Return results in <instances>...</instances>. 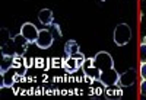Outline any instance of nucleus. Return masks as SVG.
<instances>
[{"label": "nucleus", "mask_w": 146, "mask_h": 100, "mask_svg": "<svg viewBox=\"0 0 146 100\" xmlns=\"http://www.w3.org/2000/svg\"><path fill=\"white\" fill-rule=\"evenodd\" d=\"M139 55H140V62H146V41H143L139 46Z\"/></svg>", "instance_id": "f8f14e48"}, {"label": "nucleus", "mask_w": 146, "mask_h": 100, "mask_svg": "<svg viewBox=\"0 0 146 100\" xmlns=\"http://www.w3.org/2000/svg\"><path fill=\"white\" fill-rule=\"evenodd\" d=\"M38 20L44 25V26L53 25V12L50 9H41L40 13H38Z\"/></svg>", "instance_id": "1a4fd4ad"}, {"label": "nucleus", "mask_w": 146, "mask_h": 100, "mask_svg": "<svg viewBox=\"0 0 146 100\" xmlns=\"http://www.w3.org/2000/svg\"><path fill=\"white\" fill-rule=\"evenodd\" d=\"M94 65L100 71V83L105 87L110 86H117L120 74L114 68V59L111 54L107 51H100L94 58H92Z\"/></svg>", "instance_id": "f257e3e1"}, {"label": "nucleus", "mask_w": 146, "mask_h": 100, "mask_svg": "<svg viewBox=\"0 0 146 100\" xmlns=\"http://www.w3.org/2000/svg\"><path fill=\"white\" fill-rule=\"evenodd\" d=\"M53 41H54L53 33L48 31V29H41L40 33H38V38H36L35 45L38 46V48H41V49H48V48L53 45Z\"/></svg>", "instance_id": "0eeeda50"}, {"label": "nucleus", "mask_w": 146, "mask_h": 100, "mask_svg": "<svg viewBox=\"0 0 146 100\" xmlns=\"http://www.w3.org/2000/svg\"><path fill=\"white\" fill-rule=\"evenodd\" d=\"M38 33H40V31L36 29V26H35L34 23H31V22H25V23L22 25V28H21V35H22L29 44H35V42H36Z\"/></svg>", "instance_id": "39448f33"}, {"label": "nucleus", "mask_w": 146, "mask_h": 100, "mask_svg": "<svg viewBox=\"0 0 146 100\" xmlns=\"http://www.w3.org/2000/svg\"><path fill=\"white\" fill-rule=\"evenodd\" d=\"M140 77L142 80H146V62H140Z\"/></svg>", "instance_id": "ddd939ff"}, {"label": "nucleus", "mask_w": 146, "mask_h": 100, "mask_svg": "<svg viewBox=\"0 0 146 100\" xmlns=\"http://www.w3.org/2000/svg\"><path fill=\"white\" fill-rule=\"evenodd\" d=\"M82 70H83V74L86 78H89L91 81H98L100 83V71L94 65L92 58H86V61H85L83 65H82Z\"/></svg>", "instance_id": "423d86ee"}, {"label": "nucleus", "mask_w": 146, "mask_h": 100, "mask_svg": "<svg viewBox=\"0 0 146 100\" xmlns=\"http://www.w3.org/2000/svg\"><path fill=\"white\" fill-rule=\"evenodd\" d=\"M28 41L19 33L15 38H10L2 45V54L3 57H22L28 49Z\"/></svg>", "instance_id": "f03ea898"}, {"label": "nucleus", "mask_w": 146, "mask_h": 100, "mask_svg": "<svg viewBox=\"0 0 146 100\" xmlns=\"http://www.w3.org/2000/svg\"><path fill=\"white\" fill-rule=\"evenodd\" d=\"M140 93L143 97H146V80H142L140 83Z\"/></svg>", "instance_id": "4468645a"}, {"label": "nucleus", "mask_w": 146, "mask_h": 100, "mask_svg": "<svg viewBox=\"0 0 146 100\" xmlns=\"http://www.w3.org/2000/svg\"><path fill=\"white\" fill-rule=\"evenodd\" d=\"M121 96H123V93H121V89H115V86L107 87L105 97H108V99H120Z\"/></svg>", "instance_id": "9b49d317"}, {"label": "nucleus", "mask_w": 146, "mask_h": 100, "mask_svg": "<svg viewBox=\"0 0 146 100\" xmlns=\"http://www.w3.org/2000/svg\"><path fill=\"white\" fill-rule=\"evenodd\" d=\"M85 61H86V57L80 51L73 54V55H66V58L63 59V68L67 73H76L79 68H82Z\"/></svg>", "instance_id": "20e7f679"}, {"label": "nucleus", "mask_w": 146, "mask_h": 100, "mask_svg": "<svg viewBox=\"0 0 146 100\" xmlns=\"http://www.w3.org/2000/svg\"><path fill=\"white\" fill-rule=\"evenodd\" d=\"M113 38H114L115 45L126 46L130 42V39H131V28L129 26L127 23H118L115 26V29H114Z\"/></svg>", "instance_id": "7ed1b4c3"}, {"label": "nucleus", "mask_w": 146, "mask_h": 100, "mask_svg": "<svg viewBox=\"0 0 146 100\" xmlns=\"http://www.w3.org/2000/svg\"><path fill=\"white\" fill-rule=\"evenodd\" d=\"M135 78H136V71L135 68H129L126 73L120 74V78H118V84L120 87H130L133 86V83H135Z\"/></svg>", "instance_id": "6e6552de"}, {"label": "nucleus", "mask_w": 146, "mask_h": 100, "mask_svg": "<svg viewBox=\"0 0 146 100\" xmlns=\"http://www.w3.org/2000/svg\"><path fill=\"white\" fill-rule=\"evenodd\" d=\"M79 52V44L75 41V39H70L64 44V54L66 55H73Z\"/></svg>", "instance_id": "9d476101"}]
</instances>
